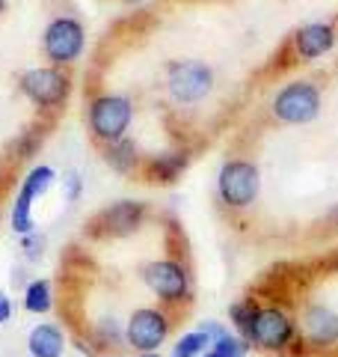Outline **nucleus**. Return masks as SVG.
<instances>
[{
    "instance_id": "obj_1",
    "label": "nucleus",
    "mask_w": 338,
    "mask_h": 357,
    "mask_svg": "<svg viewBox=\"0 0 338 357\" xmlns=\"http://www.w3.org/2000/svg\"><path fill=\"white\" fill-rule=\"evenodd\" d=\"M300 340V321L291 316L288 307L282 304H261L255 316V325L250 331V349L255 345L258 351L267 354H288L294 349V342Z\"/></svg>"
},
{
    "instance_id": "obj_2",
    "label": "nucleus",
    "mask_w": 338,
    "mask_h": 357,
    "mask_svg": "<svg viewBox=\"0 0 338 357\" xmlns=\"http://www.w3.org/2000/svg\"><path fill=\"white\" fill-rule=\"evenodd\" d=\"M143 283L161 301V307L172 310V312L190 304V289H193L190 286V271L175 256H163V259L143 265Z\"/></svg>"
},
{
    "instance_id": "obj_3",
    "label": "nucleus",
    "mask_w": 338,
    "mask_h": 357,
    "mask_svg": "<svg viewBox=\"0 0 338 357\" xmlns=\"http://www.w3.org/2000/svg\"><path fill=\"white\" fill-rule=\"evenodd\" d=\"M178 312L166 307H137L125 321V345L137 354H157V349L169 340Z\"/></svg>"
},
{
    "instance_id": "obj_4",
    "label": "nucleus",
    "mask_w": 338,
    "mask_h": 357,
    "mask_svg": "<svg viewBox=\"0 0 338 357\" xmlns=\"http://www.w3.org/2000/svg\"><path fill=\"white\" fill-rule=\"evenodd\" d=\"M134 119V105L128 96H119V93H101L89 102L86 110V122H89V131L98 143H116L125 137V131Z\"/></svg>"
},
{
    "instance_id": "obj_5",
    "label": "nucleus",
    "mask_w": 338,
    "mask_h": 357,
    "mask_svg": "<svg viewBox=\"0 0 338 357\" xmlns=\"http://www.w3.org/2000/svg\"><path fill=\"white\" fill-rule=\"evenodd\" d=\"M145 215H149V208L137 203V199H119V203L95 211V215L86 220V238H92V241L128 238L143 227Z\"/></svg>"
},
{
    "instance_id": "obj_6",
    "label": "nucleus",
    "mask_w": 338,
    "mask_h": 357,
    "mask_svg": "<svg viewBox=\"0 0 338 357\" xmlns=\"http://www.w3.org/2000/svg\"><path fill=\"white\" fill-rule=\"evenodd\" d=\"M258 191H261V173L252 161H243V158H234V161H225L220 167V176H217V194L223 199L225 208H250Z\"/></svg>"
},
{
    "instance_id": "obj_7",
    "label": "nucleus",
    "mask_w": 338,
    "mask_h": 357,
    "mask_svg": "<svg viewBox=\"0 0 338 357\" xmlns=\"http://www.w3.org/2000/svg\"><path fill=\"white\" fill-rule=\"evenodd\" d=\"M21 93L42 110H60L72 93V77L60 66H39L21 75Z\"/></svg>"
},
{
    "instance_id": "obj_8",
    "label": "nucleus",
    "mask_w": 338,
    "mask_h": 357,
    "mask_svg": "<svg viewBox=\"0 0 338 357\" xmlns=\"http://www.w3.org/2000/svg\"><path fill=\"white\" fill-rule=\"evenodd\" d=\"M83 48H86V30L77 18L60 15L45 27L42 51H45V57L51 60V66L65 69V66H72L74 60H81Z\"/></svg>"
},
{
    "instance_id": "obj_9",
    "label": "nucleus",
    "mask_w": 338,
    "mask_h": 357,
    "mask_svg": "<svg viewBox=\"0 0 338 357\" xmlns=\"http://www.w3.org/2000/svg\"><path fill=\"white\" fill-rule=\"evenodd\" d=\"M166 86L175 102L193 105L211 93L214 72L202 60H175L166 66Z\"/></svg>"
},
{
    "instance_id": "obj_10",
    "label": "nucleus",
    "mask_w": 338,
    "mask_h": 357,
    "mask_svg": "<svg viewBox=\"0 0 338 357\" xmlns=\"http://www.w3.org/2000/svg\"><path fill=\"white\" fill-rule=\"evenodd\" d=\"M321 110V93L318 86L309 81H294L288 86H282L273 98V116L288 126H303L312 122Z\"/></svg>"
},
{
    "instance_id": "obj_11",
    "label": "nucleus",
    "mask_w": 338,
    "mask_h": 357,
    "mask_svg": "<svg viewBox=\"0 0 338 357\" xmlns=\"http://www.w3.org/2000/svg\"><path fill=\"white\" fill-rule=\"evenodd\" d=\"M300 340L309 351H332L338 345V312L326 304H309L300 319Z\"/></svg>"
},
{
    "instance_id": "obj_12",
    "label": "nucleus",
    "mask_w": 338,
    "mask_h": 357,
    "mask_svg": "<svg viewBox=\"0 0 338 357\" xmlns=\"http://www.w3.org/2000/svg\"><path fill=\"white\" fill-rule=\"evenodd\" d=\"M54 182V170L51 167H33L30 176L24 178V185H21V191L15 197V206H13V215H9V220H13V229L18 232V236H30L33 232V203L48 191Z\"/></svg>"
},
{
    "instance_id": "obj_13",
    "label": "nucleus",
    "mask_w": 338,
    "mask_h": 357,
    "mask_svg": "<svg viewBox=\"0 0 338 357\" xmlns=\"http://www.w3.org/2000/svg\"><path fill=\"white\" fill-rule=\"evenodd\" d=\"M187 164H190V152L187 149L154 155V158H149L143 164V176L149 178V182H154V185H169L187 170Z\"/></svg>"
},
{
    "instance_id": "obj_14",
    "label": "nucleus",
    "mask_w": 338,
    "mask_h": 357,
    "mask_svg": "<svg viewBox=\"0 0 338 357\" xmlns=\"http://www.w3.org/2000/svg\"><path fill=\"white\" fill-rule=\"evenodd\" d=\"M294 45H297V54L303 60H314L335 45V30H332V24H321V21L318 24H306L297 30Z\"/></svg>"
},
{
    "instance_id": "obj_15",
    "label": "nucleus",
    "mask_w": 338,
    "mask_h": 357,
    "mask_svg": "<svg viewBox=\"0 0 338 357\" xmlns=\"http://www.w3.org/2000/svg\"><path fill=\"white\" fill-rule=\"evenodd\" d=\"M65 349V337L63 328L54 325V321H45V325H36L27 337V351L33 357H60Z\"/></svg>"
},
{
    "instance_id": "obj_16",
    "label": "nucleus",
    "mask_w": 338,
    "mask_h": 357,
    "mask_svg": "<svg viewBox=\"0 0 338 357\" xmlns=\"http://www.w3.org/2000/svg\"><path fill=\"white\" fill-rule=\"evenodd\" d=\"M104 161H107L116 173L131 176V173L140 167V152H137V146H134V140L122 137V140L110 143V146L104 149Z\"/></svg>"
},
{
    "instance_id": "obj_17",
    "label": "nucleus",
    "mask_w": 338,
    "mask_h": 357,
    "mask_svg": "<svg viewBox=\"0 0 338 357\" xmlns=\"http://www.w3.org/2000/svg\"><path fill=\"white\" fill-rule=\"evenodd\" d=\"M258 298H241L234 301V304L229 307V319H232V328L238 331V337L246 340L250 337V331L255 325V316H258Z\"/></svg>"
},
{
    "instance_id": "obj_18",
    "label": "nucleus",
    "mask_w": 338,
    "mask_h": 357,
    "mask_svg": "<svg viewBox=\"0 0 338 357\" xmlns=\"http://www.w3.org/2000/svg\"><path fill=\"white\" fill-rule=\"evenodd\" d=\"M24 310L33 316H45V312L54 310V292L48 280H33L24 289Z\"/></svg>"
},
{
    "instance_id": "obj_19",
    "label": "nucleus",
    "mask_w": 338,
    "mask_h": 357,
    "mask_svg": "<svg viewBox=\"0 0 338 357\" xmlns=\"http://www.w3.org/2000/svg\"><path fill=\"white\" fill-rule=\"evenodd\" d=\"M211 349V337L205 331H190V333H184L182 340L175 342V349H172V357H202Z\"/></svg>"
},
{
    "instance_id": "obj_20",
    "label": "nucleus",
    "mask_w": 338,
    "mask_h": 357,
    "mask_svg": "<svg viewBox=\"0 0 338 357\" xmlns=\"http://www.w3.org/2000/svg\"><path fill=\"white\" fill-rule=\"evenodd\" d=\"M246 351H250V342L241 340L238 333H225V337L214 340L202 357H246Z\"/></svg>"
},
{
    "instance_id": "obj_21",
    "label": "nucleus",
    "mask_w": 338,
    "mask_h": 357,
    "mask_svg": "<svg viewBox=\"0 0 338 357\" xmlns=\"http://www.w3.org/2000/svg\"><path fill=\"white\" fill-rule=\"evenodd\" d=\"M39 140H42V131H27L18 143V158H30V155L39 149Z\"/></svg>"
},
{
    "instance_id": "obj_22",
    "label": "nucleus",
    "mask_w": 338,
    "mask_h": 357,
    "mask_svg": "<svg viewBox=\"0 0 338 357\" xmlns=\"http://www.w3.org/2000/svg\"><path fill=\"white\" fill-rule=\"evenodd\" d=\"M81 191H83L81 176H77V173H69V178H65V194H69V203H74V199L81 197Z\"/></svg>"
},
{
    "instance_id": "obj_23",
    "label": "nucleus",
    "mask_w": 338,
    "mask_h": 357,
    "mask_svg": "<svg viewBox=\"0 0 338 357\" xmlns=\"http://www.w3.org/2000/svg\"><path fill=\"white\" fill-rule=\"evenodd\" d=\"M24 253L30 259H39L42 256V236H24Z\"/></svg>"
},
{
    "instance_id": "obj_24",
    "label": "nucleus",
    "mask_w": 338,
    "mask_h": 357,
    "mask_svg": "<svg viewBox=\"0 0 338 357\" xmlns=\"http://www.w3.org/2000/svg\"><path fill=\"white\" fill-rule=\"evenodd\" d=\"M9 316H13V301L0 292V321H9Z\"/></svg>"
},
{
    "instance_id": "obj_25",
    "label": "nucleus",
    "mask_w": 338,
    "mask_h": 357,
    "mask_svg": "<svg viewBox=\"0 0 338 357\" xmlns=\"http://www.w3.org/2000/svg\"><path fill=\"white\" fill-rule=\"evenodd\" d=\"M330 268H332V271H338V253H335L332 259H330Z\"/></svg>"
},
{
    "instance_id": "obj_26",
    "label": "nucleus",
    "mask_w": 338,
    "mask_h": 357,
    "mask_svg": "<svg viewBox=\"0 0 338 357\" xmlns=\"http://www.w3.org/2000/svg\"><path fill=\"white\" fill-rule=\"evenodd\" d=\"M3 9H6V0H0V13H3Z\"/></svg>"
},
{
    "instance_id": "obj_27",
    "label": "nucleus",
    "mask_w": 338,
    "mask_h": 357,
    "mask_svg": "<svg viewBox=\"0 0 338 357\" xmlns=\"http://www.w3.org/2000/svg\"><path fill=\"white\" fill-rule=\"evenodd\" d=\"M140 357H161V354H140Z\"/></svg>"
},
{
    "instance_id": "obj_28",
    "label": "nucleus",
    "mask_w": 338,
    "mask_h": 357,
    "mask_svg": "<svg viewBox=\"0 0 338 357\" xmlns=\"http://www.w3.org/2000/svg\"><path fill=\"white\" fill-rule=\"evenodd\" d=\"M131 3H137V0H131Z\"/></svg>"
}]
</instances>
